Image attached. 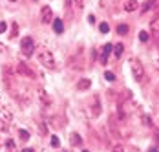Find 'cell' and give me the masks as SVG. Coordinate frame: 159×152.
<instances>
[{"mask_svg": "<svg viewBox=\"0 0 159 152\" xmlns=\"http://www.w3.org/2000/svg\"><path fill=\"white\" fill-rule=\"evenodd\" d=\"M39 62L42 64V66H46L48 70H53L55 68V59H53V53L46 50V48H42L40 51H39Z\"/></svg>", "mask_w": 159, "mask_h": 152, "instance_id": "cell-1", "label": "cell"}, {"mask_svg": "<svg viewBox=\"0 0 159 152\" xmlns=\"http://www.w3.org/2000/svg\"><path fill=\"white\" fill-rule=\"evenodd\" d=\"M130 68H132L134 79H135L137 83H141L144 79V66L141 64V61H139V59H132V61H130Z\"/></svg>", "mask_w": 159, "mask_h": 152, "instance_id": "cell-2", "label": "cell"}, {"mask_svg": "<svg viewBox=\"0 0 159 152\" xmlns=\"http://www.w3.org/2000/svg\"><path fill=\"white\" fill-rule=\"evenodd\" d=\"M101 112H102L101 97H99V93H93V95H92V105H90V116H92V117H99Z\"/></svg>", "mask_w": 159, "mask_h": 152, "instance_id": "cell-3", "label": "cell"}, {"mask_svg": "<svg viewBox=\"0 0 159 152\" xmlns=\"http://www.w3.org/2000/svg\"><path fill=\"white\" fill-rule=\"evenodd\" d=\"M20 50H22V53H24L26 57H31L33 51H35V42H33L31 37H24V39L20 40Z\"/></svg>", "mask_w": 159, "mask_h": 152, "instance_id": "cell-4", "label": "cell"}, {"mask_svg": "<svg viewBox=\"0 0 159 152\" xmlns=\"http://www.w3.org/2000/svg\"><path fill=\"white\" fill-rule=\"evenodd\" d=\"M40 18H42V22H44V24L53 22V11H51V7H49V6H44V7H42V11H40Z\"/></svg>", "mask_w": 159, "mask_h": 152, "instance_id": "cell-5", "label": "cell"}, {"mask_svg": "<svg viewBox=\"0 0 159 152\" xmlns=\"http://www.w3.org/2000/svg\"><path fill=\"white\" fill-rule=\"evenodd\" d=\"M111 50H113V44H104L101 48V64H106L108 62V55H110Z\"/></svg>", "mask_w": 159, "mask_h": 152, "instance_id": "cell-6", "label": "cell"}, {"mask_svg": "<svg viewBox=\"0 0 159 152\" xmlns=\"http://www.w3.org/2000/svg\"><path fill=\"white\" fill-rule=\"evenodd\" d=\"M0 121H4V123H11L13 121V114H11L6 107H0Z\"/></svg>", "mask_w": 159, "mask_h": 152, "instance_id": "cell-7", "label": "cell"}, {"mask_svg": "<svg viewBox=\"0 0 159 152\" xmlns=\"http://www.w3.org/2000/svg\"><path fill=\"white\" fill-rule=\"evenodd\" d=\"M16 72H18V74H22V75L33 77V72L28 68V64H24V62H18V64H16Z\"/></svg>", "mask_w": 159, "mask_h": 152, "instance_id": "cell-8", "label": "cell"}, {"mask_svg": "<svg viewBox=\"0 0 159 152\" xmlns=\"http://www.w3.org/2000/svg\"><path fill=\"white\" fill-rule=\"evenodd\" d=\"M53 31H55L57 35H61L64 31V22L61 18H53Z\"/></svg>", "mask_w": 159, "mask_h": 152, "instance_id": "cell-9", "label": "cell"}, {"mask_svg": "<svg viewBox=\"0 0 159 152\" xmlns=\"http://www.w3.org/2000/svg\"><path fill=\"white\" fill-rule=\"evenodd\" d=\"M39 97H40V101H42V105H51V99H49V95L46 93L44 88H39Z\"/></svg>", "mask_w": 159, "mask_h": 152, "instance_id": "cell-10", "label": "cell"}, {"mask_svg": "<svg viewBox=\"0 0 159 152\" xmlns=\"http://www.w3.org/2000/svg\"><path fill=\"white\" fill-rule=\"evenodd\" d=\"M90 86H92L90 79H80L79 83H77V90H90Z\"/></svg>", "mask_w": 159, "mask_h": 152, "instance_id": "cell-11", "label": "cell"}, {"mask_svg": "<svg viewBox=\"0 0 159 152\" xmlns=\"http://www.w3.org/2000/svg\"><path fill=\"white\" fill-rule=\"evenodd\" d=\"M137 6H139V4H137L135 0H128L126 4H125V11H128V13H130V11H135Z\"/></svg>", "mask_w": 159, "mask_h": 152, "instance_id": "cell-12", "label": "cell"}, {"mask_svg": "<svg viewBox=\"0 0 159 152\" xmlns=\"http://www.w3.org/2000/svg\"><path fill=\"white\" fill-rule=\"evenodd\" d=\"M111 51H113V53H115V57L119 59V57L123 55V51H125V46H123V44H117V46H113V50H111Z\"/></svg>", "mask_w": 159, "mask_h": 152, "instance_id": "cell-13", "label": "cell"}, {"mask_svg": "<svg viewBox=\"0 0 159 152\" xmlns=\"http://www.w3.org/2000/svg\"><path fill=\"white\" fill-rule=\"evenodd\" d=\"M80 143H82V139H80V136H79V134H75V132H73V134H71V145H73V147H79Z\"/></svg>", "mask_w": 159, "mask_h": 152, "instance_id": "cell-14", "label": "cell"}, {"mask_svg": "<svg viewBox=\"0 0 159 152\" xmlns=\"http://www.w3.org/2000/svg\"><path fill=\"white\" fill-rule=\"evenodd\" d=\"M66 15L68 17H71V9H73V0H66Z\"/></svg>", "mask_w": 159, "mask_h": 152, "instance_id": "cell-15", "label": "cell"}, {"mask_svg": "<svg viewBox=\"0 0 159 152\" xmlns=\"http://www.w3.org/2000/svg\"><path fill=\"white\" fill-rule=\"evenodd\" d=\"M18 136H20L22 141H28V139H30V132H28V130H24V128H20V130H18Z\"/></svg>", "mask_w": 159, "mask_h": 152, "instance_id": "cell-16", "label": "cell"}, {"mask_svg": "<svg viewBox=\"0 0 159 152\" xmlns=\"http://www.w3.org/2000/svg\"><path fill=\"white\" fill-rule=\"evenodd\" d=\"M117 33H119V35H126L128 33V26L126 24H119V26H117Z\"/></svg>", "mask_w": 159, "mask_h": 152, "instance_id": "cell-17", "label": "cell"}, {"mask_svg": "<svg viewBox=\"0 0 159 152\" xmlns=\"http://www.w3.org/2000/svg\"><path fill=\"white\" fill-rule=\"evenodd\" d=\"M148 39H150V33H148V31H141V33H139V40H141V42H146V40H148Z\"/></svg>", "mask_w": 159, "mask_h": 152, "instance_id": "cell-18", "label": "cell"}, {"mask_svg": "<svg viewBox=\"0 0 159 152\" xmlns=\"http://www.w3.org/2000/svg\"><path fill=\"white\" fill-rule=\"evenodd\" d=\"M152 31H154L156 39H159V20H154V24H152Z\"/></svg>", "mask_w": 159, "mask_h": 152, "instance_id": "cell-19", "label": "cell"}, {"mask_svg": "<svg viewBox=\"0 0 159 152\" xmlns=\"http://www.w3.org/2000/svg\"><path fill=\"white\" fill-rule=\"evenodd\" d=\"M51 147H53V149H59V147H61V141H59L57 136H51Z\"/></svg>", "mask_w": 159, "mask_h": 152, "instance_id": "cell-20", "label": "cell"}, {"mask_svg": "<svg viewBox=\"0 0 159 152\" xmlns=\"http://www.w3.org/2000/svg\"><path fill=\"white\" fill-rule=\"evenodd\" d=\"M141 121H143V125H146V126H152V119H150L148 116H144V114H141Z\"/></svg>", "mask_w": 159, "mask_h": 152, "instance_id": "cell-21", "label": "cell"}, {"mask_svg": "<svg viewBox=\"0 0 159 152\" xmlns=\"http://www.w3.org/2000/svg\"><path fill=\"white\" fill-rule=\"evenodd\" d=\"M104 79H106L108 83H113V81H115V75H113V72H104Z\"/></svg>", "mask_w": 159, "mask_h": 152, "instance_id": "cell-22", "label": "cell"}, {"mask_svg": "<svg viewBox=\"0 0 159 152\" xmlns=\"http://www.w3.org/2000/svg\"><path fill=\"white\" fill-rule=\"evenodd\" d=\"M99 30H101V33H108V31H110V26H108L106 22H102V24L99 26Z\"/></svg>", "mask_w": 159, "mask_h": 152, "instance_id": "cell-23", "label": "cell"}, {"mask_svg": "<svg viewBox=\"0 0 159 152\" xmlns=\"http://www.w3.org/2000/svg\"><path fill=\"white\" fill-rule=\"evenodd\" d=\"M7 31V22H0V33H6Z\"/></svg>", "mask_w": 159, "mask_h": 152, "instance_id": "cell-24", "label": "cell"}, {"mask_svg": "<svg viewBox=\"0 0 159 152\" xmlns=\"http://www.w3.org/2000/svg\"><path fill=\"white\" fill-rule=\"evenodd\" d=\"M16 31H18V26H16V24H13V28H11V35H9L11 39H13V37H16Z\"/></svg>", "mask_w": 159, "mask_h": 152, "instance_id": "cell-25", "label": "cell"}, {"mask_svg": "<svg viewBox=\"0 0 159 152\" xmlns=\"http://www.w3.org/2000/svg\"><path fill=\"white\" fill-rule=\"evenodd\" d=\"M152 6H156V4H154V2H146V4H144V7H143V13H144V11H148Z\"/></svg>", "mask_w": 159, "mask_h": 152, "instance_id": "cell-26", "label": "cell"}, {"mask_svg": "<svg viewBox=\"0 0 159 152\" xmlns=\"http://www.w3.org/2000/svg\"><path fill=\"white\" fill-rule=\"evenodd\" d=\"M123 150H125L123 145H115V147H113V152H123Z\"/></svg>", "mask_w": 159, "mask_h": 152, "instance_id": "cell-27", "label": "cell"}, {"mask_svg": "<svg viewBox=\"0 0 159 152\" xmlns=\"http://www.w3.org/2000/svg\"><path fill=\"white\" fill-rule=\"evenodd\" d=\"M7 149H9V150H15V143H13V141H11V139H9V141H7Z\"/></svg>", "mask_w": 159, "mask_h": 152, "instance_id": "cell-28", "label": "cell"}, {"mask_svg": "<svg viewBox=\"0 0 159 152\" xmlns=\"http://www.w3.org/2000/svg\"><path fill=\"white\" fill-rule=\"evenodd\" d=\"M88 22H90V24H95V17H93V15H88Z\"/></svg>", "mask_w": 159, "mask_h": 152, "instance_id": "cell-29", "label": "cell"}, {"mask_svg": "<svg viewBox=\"0 0 159 152\" xmlns=\"http://www.w3.org/2000/svg\"><path fill=\"white\" fill-rule=\"evenodd\" d=\"M148 152H159L157 147H152V149H148Z\"/></svg>", "mask_w": 159, "mask_h": 152, "instance_id": "cell-30", "label": "cell"}, {"mask_svg": "<svg viewBox=\"0 0 159 152\" xmlns=\"http://www.w3.org/2000/svg\"><path fill=\"white\" fill-rule=\"evenodd\" d=\"M22 152H35V150H33V149H24Z\"/></svg>", "mask_w": 159, "mask_h": 152, "instance_id": "cell-31", "label": "cell"}, {"mask_svg": "<svg viewBox=\"0 0 159 152\" xmlns=\"http://www.w3.org/2000/svg\"><path fill=\"white\" fill-rule=\"evenodd\" d=\"M2 50H4V46H2V44H0V51H2Z\"/></svg>", "mask_w": 159, "mask_h": 152, "instance_id": "cell-32", "label": "cell"}, {"mask_svg": "<svg viewBox=\"0 0 159 152\" xmlns=\"http://www.w3.org/2000/svg\"><path fill=\"white\" fill-rule=\"evenodd\" d=\"M9 2H16V0H9Z\"/></svg>", "mask_w": 159, "mask_h": 152, "instance_id": "cell-33", "label": "cell"}, {"mask_svg": "<svg viewBox=\"0 0 159 152\" xmlns=\"http://www.w3.org/2000/svg\"><path fill=\"white\" fill-rule=\"evenodd\" d=\"M82 152H90V150H82Z\"/></svg>", "mask_w": 159, "mask_h": 152, "instance_id": "cell-34", "label": "cell"}]
</instances>
